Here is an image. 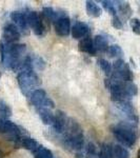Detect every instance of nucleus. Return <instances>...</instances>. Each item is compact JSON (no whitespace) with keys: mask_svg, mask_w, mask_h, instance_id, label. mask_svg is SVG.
Instances as JSON below:
<instances>
[{"mask_svg":"<svg viewBox=\"0 0 140 158\" xmlns=\"http://www.w3.org/2000/svg\"><path fill=\"white\" fill-rule=\"evenodd\" d=\"M31 65H32V69L43 70L45 67V63L42 58H40L39 56H35V57L31 58Z\"/></svg>","mask_w":140,"mask_h":158,"instance_id":"obj_21","label":"nucleus"},{"mask_svg":"<svg viewBox=\"0 0 140 158\" xmlns=\"http://www.w3.org/2000/svg\"><path fill=\"white\" fill-rule=\"evenodd\" d=\"M98 64L99 67L101 68V70L103 71L104 74L105 75H111L112 73V64L110 62H109L108 60L103 59V58H100V59H98Z\"/></svg>","mask_w":140,"mask_h":158,"instance_id":"obj_22","label":"nucleus"},{"mask_svg":"<svg viewBox=\"0 0 140 158\" xmlns=\"http://www.w3.org/2000/svg\"><path fill=\"white\" fill-rule=\"evenodd\" d=\"M75 158H88V157H86V155H83V154H77Z\"/></svg>","mask_w":140,"mask_h":158,"instance_id":"obj_32","label":"nucleus"},{"mask_svg":"<svg viewBox=\"0 0 140 158\" xmlns=\"http://www.w3.org/2000/svg\"><path fill=\"white\" fill-rule=\"evenodd\" d=\"M94 45L96 48V51H100V52H108L109 50V43L106 38H104L101 35L95 36L94 39Z\"/></svg>","mask_w":140,"mask_h":158,"instance_id":"obj_17","label":"nucleus"},{"mask_svg":"<svg viewBox=\"0 0 140 158\" xmlns=\"http://www.w3.org/2000/svg\"><path fill=\"white\" fill-rule=\"evenodd\" d=\"M12 116V110L9 106V104L4 102L3 100L0 99V117L6 119L7 117Z\"/></svg>","mask_w":140,"mask_h":158,"instance_id":"obj_19","label":"nucleus"},{"mask_svg":"<svg viewBox=\"0 0 140 158\" xmlns=\"http://www.w3.org/2000/svg\"><path fill=\"white\" fill-rule=\"evenodd\" d=\"M65 142L73 150H81L84 142L82 130L75 120L70 119L65 127Z\"/></svg>","mask_w":140,"mask_h":158,"instance_id":"obj_1","label":"nucleus"},{"mask_svg":"<svg viewBox=\"0 0 140 158\" xmlns=\"http://www.w3.org/2000/svg\"><path fill=\"white\" fill-rule=\"evenodd\" d=\"M101 3H102V6L104 9H105L106 12H109L110 14L113 15V16H116V9H115V6H114L113 2L108 1V0H102Z\"/></svg>","mask_w":140,"mask_h":158,"instance_id":"obj_24","label":"nucleus"},{"mask_svg":"<svg viewBox=\"0 0 140 158\" xmlns=\"http://www.w3.org/2000/svg\"><path fill=\"white\" fill-rule=\"evenodd\" d=\"M118 9L119 11L124 17H129L130 15L132 14V10H131V6H129V3H121V4H118Z\"/></svg>","mask_w":140,"mask_h":158,"instance_id":"obj_26","label":"nucleus"},{"mask_svg":"<svg viewBox=\"0 0 140 158\" xmlns=\"http://www.w3.org/2000/svg\"><path fill=\"white\" fill-rule=\"evenodd\" d=\"M108 54L110 55L111 57H116V56H122L123 52H122V49L118 44H113L109 47Z\"/></svg>","mask_w":140,"mask_h":158,"instance_id":"obj_23","label":"nucleus"},{"mask_svg":"<svg viewBox=\"0 0 140 158\" xmlns=\"http://www.w3.org/2000/svg\"><path fill=\"white\" fill-rule=\"evenodd\" d=\"M21 146L24 148V149L29 150V151L35 152L36 150L39 148V143L35 140L34 138H31V137H21L19 139Z\"/></svg>","mask_w":140,"mask_h":158,"instance_id":"obj_15","label":"nucleus"},{"mask_svg":"<svg viewBox=\"0 0 140 158\" xmlns=\"http://www.w3.org/2000/svg\"><path fill=\"white\" fill-rule=\"evenodd\" d=\"M43 15L49 20H56L57 21V13L52 7H44L43 9Z\"/></svg>","mask_w":140,"mask_h":158,"instance_id":"obj_25","label":"nucleus"},{"mask_svg":"<svg viewBox=\"0 0 140 158\" xmlns=\"http://www.w3.org/2000/svg\"><path fill=\"white\" fill-rule=\"evenodd\" d=\"M55 30L57 35L62 37H65L70 34V31H71V21L70 18L67 16H62L60 18L57 19L55 23Z\"/></svg>","mask_w":140,"mask_h":158,"instance_id":"obj_7","label":"nucleus"},{"mask_svg":"<svg viewBox=\"0 0 140 158\" xmlns=\"http://www.w3.org/2000/svg\"><path fill=\"white\" fill-rule=\"evenodd\" d=\"M11 19L20 31H22L25 34L29 33V22H27V17H25V15L20 12H13L11 14Z\"/></svg>","mask_w":140,"mask_h":158,"instance_id":"obj_8","label":"nucleus"},{"mask_svg":"<svg viewBox=\"0 0 140 158\" xmlns=\"http://www.w3.org/2000/svg\"><path fill=\"white\" fill-rule=\"evenodd\" d=\"M89 33V27L83 22H76L72 27V36L75 39H80Z\"/></svg>","mask_w":140,"mask_h":158,"instance_id":"obj_12","label":"nucleus"},{"mask_svg":"<svg viewBox=\"0 0 140 158\" xmlns=\"http://www.w3.org/2000/svg\"><path fill=\"white\" fill-rule=\"evenodd\" d=\"M67 116L62 111H57L55 114L54 123H53V128L57 133H62L64 132L65 127H67Z\"/></svg>","mask_w":140,"mask_h":158,"instance_id":"obj_10","label":"nucleus"},{"mask_svg":"<svg viewBox=\"0 0 140 158\" xmlns=\"http://www.w3.org/2000/svg\"><path fill=\"white\" fill-rule=\"evenodd\" d=\"M2 133L6 135L10 140H19L20 139V131L19 128L12 121L6 120L4 122V127L2 130Z\"/></svg>","mask_w":140,"mask_h":158,"instance_id":"obj_9","label":"nucleus"},{"mask_svg":"<svg viewBox=\"0 0 140 158\" xmlns=\"http://www.w3.org/2000/svg\"><path fill=\"white\" fill-rule=\"evenodd\" d=\"M137 158H140V150L138 151V153H137Z\"/></svg>","mask_w":140,"mask_h":158,"instance_id":"obj_33","label":"nucleus"},{"mask_svg":"<svg viewBox=\"0 0 140 158\" xmlns=\"http://www.w3.org/2000/svg\"><path fill=\"white\" fill-rule=\"evenodd\" d=\"M114 136L118 139V141H120L123 146L126 147H133L135 141H136V135L132 130L124 127H115L112 130Z\"/></svg>","mask_w":140,"mask_h":158,"instance_id":"obj_3","label":"nucleus"},{"mask_svg":"<svg viewBox=\"0 0 140 158\" xmlns=\"http://www.w3.org/2000/svg\"><path fill=\"white\" fill-rule=\"evenodd\" d=\"M38 113H39V116H40V118H41L43 123L47 124V126H53L55 115L52 113V111H51L50 109H47V108L38 109Z\"/></svg>","mask_w":140,"mask_h":158,"instance_id":"obj_13","label":"nucleus"},{"mask_svg":"<svg viewBox=\"0 0 140 158\" xmlns=\"http://www.w3.org/2000/svg\"><path fill=\"white\" fill-rule=\"evenodd\" d=\"M3 39L7 44H14V42H16L17 40L20 38V33L18 27L15 24L9 23L3 27Z\"/></svg>","mask_w":140,"mask_h":158,"instance_id":"obj_6","label":"nucleus"},{"mask_svg":"<svg viewBox=\"0 0 140 158\" xmlns=\"http://www.w3.org/2000/svg\"><path fill=\"white\" fill-rule=\"evenodd\" d=\"M85 10H86V13H88L89 16L94 17V18L100 17L101 14H102V10H101V7L94 1H86Z\"/></svg>","mask_w":140,"mask_h":158,"instance_id":"obj_14","label":"nucleus"},{"mask_svg":"<svg viewBox=\"0 0 140 158\" xmlns=\"http://www.w3.org/2000/svg\"><path fill=\"white\" fill-rule=\"evenodd\" d=\"M112 25H113L115 29L117 30H121L123 27V24H122V21L120 20L118 16H114L113 19H112Z\"/></svg>","mask_w":140,"mask_h":158,"instance_id":"obj_31","label":"nucleus"},{"mask_svg":"<svg viewBox=\"0 0 140 158\" xmlns=\"http://www.w3.org/2000/svg\"><path fill=\"white\" fill-rule=\"evenodd\" d=\"M98 158H111V148L108 144H102Z\"/></svg>","mask_w":140,"mask_h":158,"instance_id":"obj_27","label":"nucleus"},{"mask_svg":"<svg viewBox=\"0 0 140 158\" xmlns=\"http://www.w3.org/2000/svg\"><path fill=\"white\" fill-rule=\"evenodd\" d=\"M18 85L21 89L22 93L27 96H31L35 89L40 85V81L38 76L33 72V70L22 71L17 77ZM37 90V89H36Z\"/></svg>","mask_w":140,"mask_h":158,"instance_id":"obj_2","label":"nucleus"},{"mask_svg":"<svg viewBox=\"0 0 140 158\" xmlns=\"http://www.w3.org/2000/svg\"><path fill=\"white\" fill-rule=\"evenodd\" d=\"M85 155L88 158H94L96 156V148L93 143H89L88 148H86Z\"/></svg>","mask_w":140,"mask_h":158,"instance_id":"obj_30","label":"nucleus"},{"mask_svg":"<svg viewBox=\"0 0 140 158\" xmlns=\"http://www.w3.org/2000/svg\"><path fill=\"white\" fill-rule=\"evenodd\" d=\"M126 65V63L124 62L122 59H117L115 62H114L113 68H114V70H115V72L118 73V72H120V71L123 70Z\"/></svg>","mask_w":140,"mask_h":158,"instance_id":"obj_29","label":"nucleus"},{"mask_svg":"<svg viewBox=\"0 0 140 158\" xmlns=\"http://www.w3.org/2000/svg\"><path fill=\"white\" fill-rule=\"evenodd\" d=\"M123 88H124L126 93L128 94L129 97L137 95V92H138V90H137V85H134L133 82H124L123 81Z\"/></svg>","mask_w":140,"mask_h":158,"instance_id":"obj_20","label":"nucleus"},{"mask_svg":"<svg viewBox=\"0 0 140 158\" xmlns=\"http://www.w3.org/2000/svg\"><path fill=\"white\" fill-rule=\"evenodd\" d=\"M79 50L83 53H88L92 56L96 55V48L94 45V41L91 38H83L82 40H80L79 44Z\"/></svg>","mask_w":140,"mask_h":158,"instance_id":"obj_11","label":"nucleus"},{"mask_svg":"<svg viewBox=\"0 0 140 158\" xmlns=\"http://www.w3.org/2000/svg\"><path fill=\"white\" fill-rule=\"evenodd\" d=\"M111 158H130V154L123 147L116 144L111 148Z\"/></svg>","mask_w":140,"mask_h":158,"instance_id":"obj_16","label":"nucleus"},{"mask_svg":"<svg viewBox=\"0 0 140 158\" xmlns=\"http://www.w3.org/2000/svg\"><path fill=\"white\" fill-rule=\"evenodd\" d=\"M27 22L32 27L33 32L37 36H41L44 32V27H43V22L37 12H30V14L27 15Z\"/></svg>","mask_w":140,"mask_h":158,"instance_id":"obj_5","label":"nucleus"},{"mask_svg":"<svg viewBox=\"0 0 140 158\" xmlns=\"http://www.w3.org/2000/svg\"><path fill=\"white\" fill-rule=\"evenodd\" d=\"M33 153H34L35 158H54L52 151H50L49 149H47V148L42 146H40L36 151Z\"/></svg>","mask_w":140,"mask_h":158,"instance_id":"obj_18","label":"nucleus"},{"mask_svg":"<svg viewBox=\"0 0 140 158\" xmlns=\"http://www.w3.org/2000/svg\"><path fill=\"white\" fill-rule=\"evenodd\" d=\"M130 24H131V27L135 34L140 35V20L137 18H133L130 21Z\"/></svg>","mask_w":140,"mask_h":158,"instance_id":"obj_28","label":"nucleus"},{"mask_svg":"<svg viewBox=\"0 0 140 158\" xmlns=\"http://www.w3.org/2000/svg\"><path fill=\"white\" fill-rule=\"evenodd\" d=\"M31 97V101L32 103L36 106L37 109H41V108H47V109H53L55 108V103L50 97L47 96L44 90L42 89H37L32 93Z\"/></svg>","mask_w":140,"mask_h":158,"instance_id":"obj_4","label":"nucleus"}]
</instances>
